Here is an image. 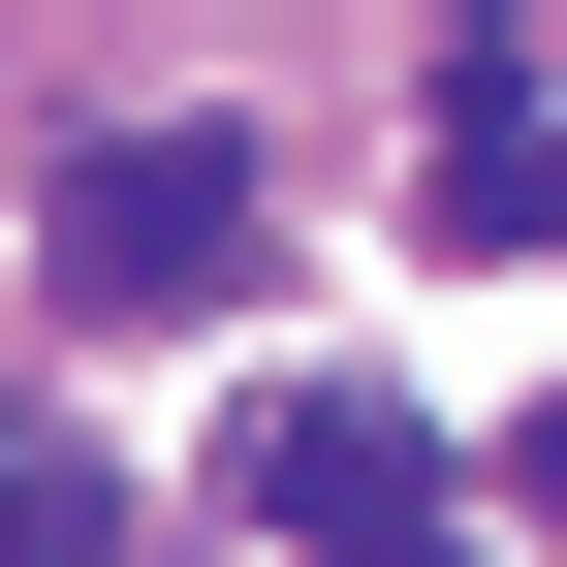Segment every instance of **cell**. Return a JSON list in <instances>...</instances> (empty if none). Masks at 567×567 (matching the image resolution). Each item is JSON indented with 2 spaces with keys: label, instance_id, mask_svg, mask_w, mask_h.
<instances>
[{
  "label": "cell",
  "instance_id": "4",
  "mask_svg": "<svg viewBox=\"0 0 567 567\" xmlns=\"http://www.w3.org/2000/svg\"><path fill=\"white\" fill-rule=\"evenodd\" d=\"M0 567H126V473L95 442H0Z\"/></svg>",
  "mask_w": 567,
  "mask_h": 567
},
{
  "label": "cell",
  "instance_id": "2",
  "mask_svg": "<svg viewBox=\"0 0 567 567\" xmlns=\"http://www.w3.org/2000/svg\"><path fill=\"white\" fill-rule=\"evenodd\" d=\"M221 473H252V536H316V567H410V505H442V442H410L379 379H284Z\"/></svg>",
  "mask_w": 567,
  "mask_h": 567
},
{
  "label": "cell",
  "instance_id": "1",
  "mask_svg": "<svg viewBox=\"0 0 567 567\" xmlns=\"http://www.w3.org/2000/svg\"><path fill=\"white\" fill-rule=\"evenodd\" d=\"M221 284H252V158H221V126L63 158V316H221Z\"/></svg>",
  "mask_w": 567,
  "mask_h": 567
},
{
  "label": "cell",
  "instance_id": "3",
  "mask_svg": "<svg viewBox=\"0 0 567 567\" xmlns=\"http://www.w3.org/2000/svg\"><path fill=\"white\" fill-rule=\"evenodd\" d=\"M442 252H567V126L505 95V63H442V189H410Z\"/></svg>",
  "mask_w": 567,
  "mask_h": 567
},
{
  "label": "cell",
  "instance_id": "6",
  "mask_svg": "<svg viewBox=\"0 0 567 567\" xmlns=\"http://www.w3.org/2000/svg\"><path fill=\"white\" fill-rule=\"evenodd\" d=\"M410 567H442V536H410Z\"/></svg>",
  "mask_w": 567,
  "mask_h": 567
},
{
  "label": "cell",
  "instance_id": "5",
  "mask_svg": "<svg viewBox=\"0 0 567 567\" xmlns=\"http://www.w3.org/2000/svg\"><path fill=\"white\" fill-rule=\"evenodd\" d=\"M505 505H536V536H567V379H536V442H505Z\"/></svg>",
  "mask_w": 567,
  "mask_h": 567
}]
</instances>
